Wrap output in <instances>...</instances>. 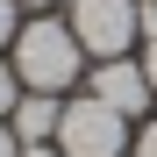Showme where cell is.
I'll use <instances>...</instances> for the list:
<instances>
[{"instance_id":"10","label":"cell","mask_w":157,"mask_h":157,"mask_svg":"<svg viewBox=\"0 0 157 157\" xmlns=\"http://www.w3.org/2000/svg\"><path fill=\"white\" fill-rule=\"evenodd\" d=\"M21 157H64L57 143H21Z\"/></svg>"},{"instance_id":"8","label":"cell","mask_w":157,"mask_h":157,"mask_svg":"<svg viewBox=\"0 0 157 157\" xmlns=\"http://www.w3.org/2000/svg\"><path fill=\"white\" fill-rule=\"evenodd\" d=\"M136 157H157V121H150L143 136H136Z\"/></svg>"},{"instance_id":"9","label":"cell","mask_w":157,"mask_h":157,"mask_svg":"<svg viewBox=\"0 0 157 157\" xmlns=\"http://www.w3.org/2000/svg\"><path fill=\"white\" fill-rule=\"evenodd\" d=\"M0 157H21V136H14V128H0Z\"/></svg>"},{"instance_id":"3","label":"cell","mask_w":157,"mask_h":157,"mask_svg":"<svg viewBox=\"0 0 157 157\" xmlns=\"http://www.w3.org/2000/svg\"><path fill=\"white\" fill-rule=\"evenodd\" d=\"M143 29V0H71V36L86 57H121Z\"/></svg>"},{"instance_id":"1","label":"cell","mask_w":157,"mask_h":157,"mask_svg":"<svg viewBox=\"0 0 157 157\" xmlns=\"http://www.w3.org/2000/svg\"><path fill=\"white\" fill-rule=\"evenodd\" d=\"M78 36H71V21H29V29L14 36V78L29 93H64L71 78H78Z\"/></svg>"},{"instance_id":"5","label":"cell","mask_w":157,"mask_h":157,"mask_svg":"<svg viewBox=\"0 0 157 157\" xmlns=\"http://www.w3.org/2000/svg\"><path fill=\"white\" fill-rule=\"evenodd\" d=\"M57 121H64L57 93H21V100H14V136H21V143H50Z\"/></svg>"},{"instance_id":"11","label":"cell","mask_w":157,"mask_h":157,"mask_svg":"<svg viewBox=\"0 0 157 157\" xmlns=\"http://www.w3.org/2000/svg\"><path fill=\"white\" fill-rule=\"evenodd\" d=\"M143 71H150V86H157V36H150V57H143Z\"/></svg>"},{"instance_id":"6","label":"cell","mask_w":157,"mask_h":157,"mask_svg":"<svg viewBox=\"0 0 157 157\" xmlns=\"http://www.w3.org/2000/svg\"><path fill=\"white\" fill-rule=\"evenodd\" d=\"M14 100H21V78H14L7 64H0V114H14Z\"/></svg>"},{"instance_id":"12","label":"cell","mask_w":157,"mask_h":157,"mask_svg":"<svg viewBox=\"0 0 157 157\" xmlns=\"http://www.w3.org/2000/svg\"><path fill=\"white\" fill-rule=\"evenodd\" d=\"M29 7H50V0H29Z\"/></svg>"},{"instance_id":"2","label":"cell","mask_w":157,"mask_h":157,"mask_svg":"<svg viewBox=\"0 0 157 157\" xmlns=\"http://www.w3.org/2000/svg\"><path fill=\"white\" fill-rule=\"evenodd\" d=\"M121 143H128V114H114L100 93L71 100L64 121H57V150L64 157H121Z\"/></svg>"},{"instance_id":"4","label":"cell","mask_w":157,"mask_h":157,"mask_svg":"<svg viewBox=\"0 0 157 157\" xmlns=\"http://www.w3.org/2000/svg\"><path fill=\"white\" fill-rule=\"evenodd\" d=\"M93 93L107 100L114 114H143L157 86H150V71H143V64H128V57H100V71H93Z\"/></svg>"},{"instance_id":"7","label":"cell","mask_w":157,"mask_h":157,"mask_svg":"<svg viewBox=\"0 0 157 157\" xmlns=\"http://www.w3.org/2000/svg\"><path fill=\"white\" fill-rule=\"evenodd\" d=\"M0 43H14V0H0Z\"/></svg>"}]
</instances>
